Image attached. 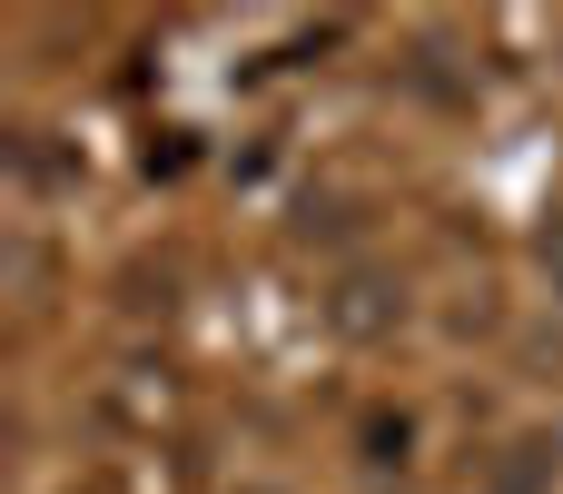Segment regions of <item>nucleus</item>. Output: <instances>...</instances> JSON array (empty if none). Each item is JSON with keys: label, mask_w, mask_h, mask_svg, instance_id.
<instances>
[{"label": "nucleus", "mask_w": 563, "mask_h": 494, "mask_svg": "<svg viewBox=\"0 0 563 494\" xmlns=\"http://www.w3.org/2000/svg\"><path fill=\"white\" fill-rule=\"evenodd\" d=\"M406 317V287L396 277H346L336 287V337H386Z\"/></svg>", "instance_id": "nucleus-1"}, {"label": "nucleus", "mask_w": 563, "mask_h": 494, "mask_svg": "<svg viewBox=\"0 0 563 494\" xmlns=\"http://www.w3.org/2000/svg\"><path fill=\"white\" fill-rule=\"evenodd\" d=\"M554 475H563L554 436H515V446L485 465V494H554Z\"/></svg>", "instance_id": "nucleus-2"}, {"label": "nucleus", "mask_w": 563, "mask_h": 494, "mask_svg": "<svg viewBox=\"0 0 563 494\" xmlns=\"http://www.w3.org/2000/svg\"><path fill=\"white\" fill-rule=\"evenodd\" d=\"M534 257H544V277H563V228H544V238H534Z\"/></svg>", "instance_id": "nucleus-3"}]
</instances>
